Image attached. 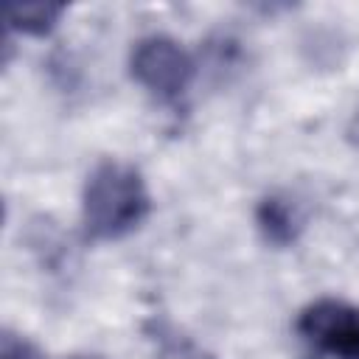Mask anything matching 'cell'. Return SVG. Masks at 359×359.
Wrapping results in <instances>:
<instances>
[{"label": "cell", "mask_w": 359, "mask_h": 359, "mask_svg": "<svg viewBox=\"0 0 359 359\" xmlns=\"http://www.w3.org/2000/svg\"><path fill=\"white\" fill-rule=\"evenodd\" d=\"M151 213V194L143 174L123 160H101L81 191V224L93 241H121Z\"/></svg>", "instance_id": "cell-1"}, {"label": "cell", "mask_w": 359, "mask_h": 359, "mask_svg": "<svg viewBox=\"0 0 359 359\" xmlns=\"http://www.w3.org/2000/svg\"><path fill=\"white\" fill-rule=\"evenodd\" d=\"M132 79L160 104H180L196 76L194 56L168 34H149L132 45Z\"/></svg>", "instance_id": "cell-2"}, {"label": "cell", "mask_w": 359, "mask_h": 359, "mask_svg": "<svg viewBox=\"0 0 359 359\" xmlns=\"http://www.w3.org/2000/svg\"><path fill=\"white\" fill-rule=\"evenodd\" d=\"M297 339L320 359H359V306L339 297L309 303L294 323Z\"/></svg>", "instance_id": "cell-3"}, {"label": "cell", "mask_w": 359, "mask_h": 359, "mask_svg": "<svg viewBox=\"0 0 359 359\" xmlns=\"http://www.w3.org/2000/svg\"><path fill=\"white\" fill-rule=\"evenodd\" d=\"M255 222H258V230L264 233V238L275 247L294 244L297 233L303 230V219L297 213V205H292L286 196H266L258 205Z\"/></svg>", "instance_id": "cell-4"}, {"label": "cell", "mask_w": 359, "mask_h": 359, "mask_svg": "<svg viewBox=\"0 0 359 359\" xmlns=\"http://www.w3.org/2000/svg\"><path fill=\"white\" fill-rule=\"evenodd\" d=\"M65 14L62 3H6L3 6V17H6V28L25 34V36H45L48 31H53V25L59 22V17Z\"/></svg>", "instance_id": "cell-5"}, {"label": "cell", "mask_w": 359, "mask_h": 359, "mask_svg": "<svg viewBox=\"0 0 359 359\" xmlns=\"http://www.w3.org/2000/svg\"><path fill=\"white\" fill-rule=\"evenodd\" d=\"M149 339L154 342L157 359H213L191 337L180 334L174 325H165V323H154V331Z\"/></svg>", "instance_id": "cell-6"}, {"label": "cell", "mask_w": 359, "mask_h": 359, "mask_svg": "<svg viewBox=\"0 0 359 359\" xmlns=\"http://www.w3.org/2000/svg\"><path fill=\"white\" fill-rule=\"evenodd\" d=\"M0 359H34V353L22 339H17L14 334H6L0 345Z\"/></svg>", "instance_id": "cell-7"}, {"label": "cell", "mask_w": 359, "mask_h": 359, "mask_svg": "<svg viewBox=\"0 0 359 359\" xmlns=\"http://www.w3.org/2000/svg\"><path fill=\"white\" fill-rule=\"evenodd\" d=\"M353 132H359V115H356V121H353Z\"/></svg>", "instance_id": "cell-8"}, {"label": "cell", "mask_w": 359, "mask_h": 359, "mask_svg": "<svg viewBox=\"0 0 359 359\" xmlns=\"http://www.w3.org/2000/svg\"><path fill=\"white\" fill-rule=\"evenodd\" d=\"M73 359H98V356H73Z\"/></svg>", "instance_id": "cell-9"}]
</instances>
